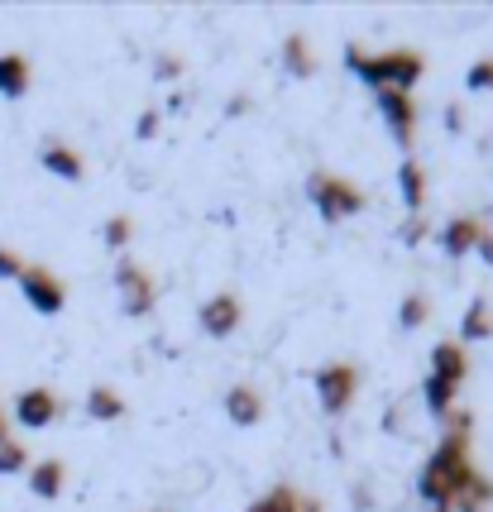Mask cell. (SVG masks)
I'll return each instance as SVG.
<instances>
[{
    "label": "cell",
    "instance_id": "6da1fadb",
    "mask_svg": "<svg viewBox=\"0 0 493 512\" xmlns=\"http://www.w3.org/2000/svg\"><path fill=\"white\" fill-rule=\"evenodd\" d=\"M470 426L474 417L455 407L446 422V436L436 441V450L417 469V498L426 503V512H455L465 489L474 484L479 469H474V455H470Z\"/></svg>",
    "mask_w": 493,
    "mask_h": 512
},
{
    "label": "cell",
    "instance_id": "7a4b0ae2",
    "mask_svg": "<svg viewBox=\"0 0 493 512\" xmlns=\"http://www.w3.org/2000/svg\"><path fill=\"white\" fill-rule=\"evenodd\" d=\"M345 67L369 91H407V96L426 77V58L417 48H379V53H369L359 44H345Z\"/></svg>",
    "mask_w": 493,
    "mask_h": 512
},
{
    "label": "cell",
    "instance_id": "3957f363",
    "mask_svg": "<svg viewBox=\"0 0 493 512\" xmlns=\"http://www.w3.org/2000/svg\"><path fill=\"white\" fill-rule=\"evenodd\" d=\"M307 201L316 206V216H321L326 225L355 221L359 211L369 206L364 187H359V182H350L345 173H331V168H316L312 178H307Z\"/></svg>",
    "mask_w": 493,
    "mask_h": 512
},
{
    "label": "cell",
    "instance_id": "277c9868",
    "mask_svg": "<svg viewBox=\"0 0 493 512\" xmlns=\"http://www.w3.org/2000/svg\"><path fill=\"white\" fill-rule=\"evenodd\" d=\"M312 388H316V402H321L326 417H345L359 398V369L350 359H326L312 374Z\"/></svg>",
    "mask_w": 493,
    "mask_h": 512
},
{
    "label": "cell",
    "instance_id": "5b68a950",
    "mask_svg": "<svg viewBox=\"0 0 493 512\" xmlns=\"http://www.w3.org/2000/svg\"><path fill=\"white\" fill-rule=\"evenodd\" d=\"M111 283H115V297H120V312L125 316H149L154 312V302H158V288H154V273L139 264V259H130V254H120L115 259V273H111Z\"/></svg>",
    "mask_w": 493,
    "mask_h": 512
},
{
    "label": "cell",
    "instance_id": "8992f818",
    "mask_svg": "<svg viewBox=\"0 0 493 512\" xmlns=\"http://www.w3.org/2000/svg\"><path fill=\"white\" fill-rule=\"evenodd\" d=\"M374 106H379V115H383V130H388V139H393V144L412 158V144H417V120H422L417 101H412L407 91H374Z\"/></svg>",
    "mask_w": 493,
    "mask_h": 512
},
{
    "label": "cell",
    "instance_id": "52a82bcc",
    "mask_svg": "<svg viewBox=\"0 0 493 512\" xmlns=\"http://www.w3.org/2000/svg\"><path fill=\"white\" fill-rule=\"evenodd\" d=\"M20 292H24V302H29V312H39V316H63V307H68V283L44 264H24Z\"/></svg>",
    "mask_w": 493,
    "mask_h": 512
},
{
    "label": "cell",
    "instance_id": "ba28073f",
    "mask_svg": "<svg viewBox=\"0 0 493 512\" xmlns=\"http://www.w3.org/2000/svg\"><path fill=\"white\" fill-rule=\"evenodd\" d=\"M240 321H245V302L235 292H211L202 307H197V326L211 340H230V335L240 331Z\"/></svg>",
    "mask_w": 493,
    "mask_h": 512
},
{
    "label": "cell",
    "instance_id": "9c48e42d",
    "mask_svg": "<svg viewBox=\"0 0 493 512\" xmlns=\"http://www.w3.org/2000/svg\"><path fill=\"white\" fill-rule=\"evenodd\" d=\"M63 417V398L44 388V383H34V388H20V398H15V426L24 431H48V426Z\"/></svg>",
    "mask_w": 493,
    "mask_h": 512
},
{
    "label": "cell",
    "instance_id": "30bf717a",
    "mask_svg": "<svg viewBox=\"0 0 493 512\" xmlns=\"http://www.w3.org/2000/svg\"><path fill=\"white\" fill-rule=\"evenodd\" d=\"M221 412L230 426H240V431H249V426L264 422V393L254 388V383H230L221 398Z\"/></svg>",
    "mask_w": 493,
    "mask_h": 512
},
{
    "label": "cell",
    "instance_id": "8fae6325",
    "mask_svg": "<svg viewBox=\"0 0 493 512\" xmlns=\"http://www.w3.org/2000/svg\"><path fill=\"white\" fill-rule=\"evenodd\" d=\"M479 235H484V221L465 211V216H450V221L436 230V245H441V254H446V259H465V254H474Z\"/></svg>",
    "mask_w": 493,
    "mask_h": 512
},
{
    "label": "cell",
    "instance_id": "7c38bea8",
    "mask_svg": "<svg viewBox=\"0 0 493 512\" xmlns=\"http://www.w3.org/2000/svg\"><path fill=\"white\" fill-rule=\"evenodd\" d=\"M426 374L450 383V388H460V383L470 379V355H465V345H460V340H436V345H431V369H426Z\"/></svg>",
    "mask_w": 493,
    "mask_h": 512
},
{
    "label": "cell",
    "instance_id": "4fadbf2b",
    "mask_svg": "<svg viewBox=\"0 0 493 512\" xmlns=\"http://www.w3.org/2000/svg\"><path fill=\"white\" fill-rule=\"evenodd\" d=\"M39 163H44V173H53V178H63V182H82V178H87V158L77 154L68 139H44Z\"/></svg>",
    "mask_w": 493,
    "mask_h": 512
},
{
    "label": "cell",
    "instance_id": "5bb4252c",
    "mask_svg": "<svg viewBox=\"0 0 493 512\" xmlns=\"http://www.w3.org/2000/svg\"><path fill=\"white\" fill-rule=\"evenodd\" d=\"M24 479H29V493H34V498H44V503H53V498H63V493H68V465H63L58 455L34 460Z\"/></svg>",
    "mask_w": 493,
    "mask_h": 512
},
{
    "label": "cell",
    "instance_id": "9a60e30c",
    "mask_svg": "<svg viewBox=\"0 0 493 512\" xmlns=\"http://www.w3.org/2000/svg\"><path fill=\"white\" fill-rule=\"evenodd\" d=\"M82 412H87L96 426H111L130 412V402L120 398V388H111V383H91L87 398H82Z\"/></svg>",
    "mask_w": 493,
    "mask_h": 512
},
{
    "label": "cell",
    "instance_id": "2e32d148",
    "mask_svg": "<svg viewBox=\"0 0 493 512\" xmlns=\"http://www.w3.org/2000/svg\"><path fill=\"white\" fill-rule=\"evenodd\" d=\"M426 192H431L426 168L417 163V158H403V163H398V197H403L407 216H422L426 211Z\"/></svg>",
    "mask_w": 493,
    "mask_h": 512
},
{
    "label": "cell",
    "instance_id": "e0dca14e",
    "mask_svg": "<svg viewBox=\"0 0 493 512\" xmlns=\"http://www.w3.org/2000/svg\"><path fill=\"white\" fill-rule=\"evenodd\" d=\"M34 87V63L24 53H0V96L5 101H24Z\"/></svg>",
    "mask_w": 493,
    "mask_h": 512
},
{
    "label": "cell",
    "instance_id": "ac0fdd59",
    "mask_svg": "<svg viewBox=\"0 0 493 512\" xmlns=\"http://www.w3.org/2000/svg\"><path fill=\"white\" fill-rule=\"evenodd\" d=\"M278 63H283V72H288L292 82H312L316 53H312V44H307V34H288L283 48H278Z\"/></svg>",
    "mask_w": 493,
    "mask_h": 512
},
{
    "label": "cell",
    "instance_id": "d6986e66",
    "mask_svg": "<svg viewBox=\"0 0 493 512\" xmlns=\"http://www.w3.org/2000/svg\"><path fill=\"white\" fill-rule=\"evenodd\" d=\"M493 335V307L489 297H474L470 307L460 312V345H479Z\"/></svg>",
    "mask_w": 493,
    "mask_h": 512
},
{
    "label": "cell",
    "instance_id": "ffe728a7",
    "mask_svg": "<svg viewBox=\"0 0 493 512\" xmlns=\"http://www.w3.org/2000/svg\"><path fill=\"white\" fill-rule=\"evenodd\" d=\"M135 240V216H125V211H115L101 221V245L115 249V254H125V245Z\"/></svg>",
    "mask_w": 493,
    "mask_h": 512
},
{
    "label": "cell",
    "instance_id": "44dd1931",
    "mask_svg": "<svg viewBox=\"0 0 493 512\" xmlns=\"http://www.w3.org/2000/svg\"><path fill=\"white\" fill-rule=\"evenodd\" d=\"M297 503H302V493L292 489V484H273V489L259 493L245 512H297Z\"/></svg>",
    "mask_w": 493,
    "mask_h": 512
},
{
    "label": "cell",
    "instance_id": "7402d4cb",
    "mask_svg": "<svg viewBox=\"0 0 493 512\" xmlns=\"http://www.w3.org/2000/svg\"><path fill=\"white\" fill-rule=\"evenodd\" d=\"M29 446H24L20 436H5L0 441V479H10V474H29Z\"/></svg>",
    "mask_w": 493,
    "mask_h": 512
},
{
    "label": "cell",
    "instance_id": "603a6c76",
    "mask_svg": "<svg viewBox=\"0 0 493 512\" xmlns=\"http://www.w3.org/2000/svg\"><path fill=\"white\" fill-rule=\"evenodd\" d=\"M426 321H431V302H426V292H407L403 302H398V326H403V331H422Z\"/></svg>",
    "mask_w": 493,
    "mask_h": 512
},
{
    "label": "cell",
    "instance_id": "cb8c5ba5",
    "mask_svg": "<svg viewBox=\"0 0 493 512\" xmlns=\"http://www.w3.org/2000/svg\"><path fill=\"white\" fill-rule=\"evenodd\" d=\"M489 508H493V479L489 474H474V484L465 489V498H460L455 512H489Z\"/></svg>",
    "mask_w": 493,
    "mask_h": 512
},
{
    "label": "cell",
    "instance_id": "d4e9b609",
    "mask_svg": "<svg viewBox=\"0 0 493 512\" xmlns=\"http://www.w3.org/2000/svg\"><path fill=\"white\" fill-rule=\"evenodd\" d=\"M465 91H474V96H479V91H493V58L489 53L465 67Z\"/></svg>",
    "mask_w": 493,
    "mask_h": 512
},
{
    "label": "cell",
    "instance_id": "484cf974",
    "mask_svg": "<svg viewBox=\"0 0 493 512\" xmlns=\"http://www.w3.org/2000/svg\"><path fill=\"white\" fill-rule=\"evenodd\" d=\"M182 72H187L182 53H173V48L154 53V82H182Z\"/></svg>",
    "mask_w": 493,
    "mask_h": 512
},
{
    "label": "cell",
    "instance_id": "4316f807",
    "mask_svg": "<svg viewBox=\"0 0 493 512\" xmlns=\"http://www.w3.org/2000/svg\"><path fill=\"white\" fill-rule=\"evenodd\" d=\"M426 235H431V225H426V216H407V221L398 225V240H403V245H412V249L422 245Z\"/></svg>",
    "mask_w": 493,
    "mask_h": 512
},
{
    "label": "cell",
    "instance_id": "83f0119b",
    "mask_svg": "<svg viewBox=\"0 0 493 512\" xmlns=\"http://www.w3.org/2000/svg\"><path fill=\"white\" fill-rule=\"evenodd\" d=\"M158 130H163V111H139V120H135V139H139V144L158 139Z\"/></svg>",
    "mask_w": 493,
    "mask_h": 512
},
{
    "label": "cell",
    "instance_id": "f1b7e54d",
    "mask_svg": "<svg viewBox=\"0 0 493 512\" xmlns=\"http://www.w3.org/2000/svg\"><path fill=\"white\" fill-rule=\"evenodd\" d=\"M20 273H24V259H20V249L0 245V278H5V283H20Z\"/></svg>",
    "mask_w": 493,
    "mask_h": 512
},
{
    "label": "cell",
    "instance_id": "f546056e",
    "mask_svg": "<svg viewBox=\"0 0 493 512\" xmlns=\"http://www.w3.org/2000/svg\"><path fill=\"white\" fill-rule=\"evenodd\" d=\"M446 130L450 134H465V106L455 101V106H446Z\"/></svg>",
    "mask_w": 493,
    "mask_h": 512
},
{
    "label": "cell",
    "instance_id": "4dcf8cb0",
    "mask_svg": "<svg viewBox=\"0 0 493 512\" xmlns=\"http://www.w3.org/2000/svg\"><path fill=\"white\" fill-rule=\"evenodd\" d=\"M474 254L484 259V264H493V230L484 225V235H479V245H474Z\"/></svg>",
    "mask_w": 493,
    "mask_h": 512
},
{
    "label": "cell",
    "instance_id": "1f68e13d",
    "mask_svg": "<svg viewBox=\"0 0 493 512\" xmlns=\"http://www.w3.org/2000/svg\"><path fill=\"white\" fill-rule=\"evenodd\" d=\"M297 512H326V503H321V498H312V493H302V503H297Z\"/></svg>",
    "mask_w": 493,
    "mask_h": 512
},
{
    "label": "cell",
    "instance_id": "d6a6232c",
    "mask_svg": "<svg viewBox=\"0 0 493 512\" xmlns=\"http://www.w3.org/2000/svg\"><path fill=\"white\" fill-rule=\"evenodd\" d=\"M10 436V417H5V407H0V441Z\"/></svg>",
    "mask_w": 493,
    "mask_h": 512
},
{
    "label": "cell",
    "instance_id": "836d02e7",
    "mask_svg": "<svg viewBox=\"0 0 493 512\" xmlns=\"http://www.w3.org/2000/svg\"><path fill=\"white\" fill-rule=\"evenodd\" d=\"M154 512H163V508H154Z\"/></svg>",
    "mask_w": 493,
    "mask_h": 512
}]
</instances>
